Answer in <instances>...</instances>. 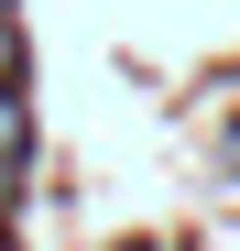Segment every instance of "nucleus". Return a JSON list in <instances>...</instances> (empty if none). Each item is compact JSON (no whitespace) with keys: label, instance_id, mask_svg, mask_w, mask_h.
Instances as JSON below:
<instances>
[{"label":"nucleus","instance_id":"nucleus-1","mask_svg":"<svg viewBox=\"0 0 240 251\" xmlns=\"http://www.w3.org/2000/svg\"><path fill=\"white\" fill-rule=\"evenodd\" d=\"M0 153L22 164V99H11V76H0Z\"/></svg>","mask_w":240,"mask_h":251},{"label":"nucleus","instance_id":"nucleus-2","mask_svg":"<svg viewBox=\"0 0 240 251\" xmlns=\"http://www.w3.org/2000/svg\"><path fill=\"white\" fill-rule=\"evenodd\" d=\"M22 66V22H11V0H0V76Z\"/></svg>","mask_w":240,"mask_h":251},{"label":"nucleus","instance_id":"nucleus-3","mask_svg":"<svg viewBox=\"0 0 240 251\" xmlns=\"http://www.w3.org/2000/svg\"><path fill=\"white\" fill-rule=\"evenodd\" d=\"M0 197H11V153H0Z\"/></svg>","mask_w":240,"mask_h":251}]
</instances>
